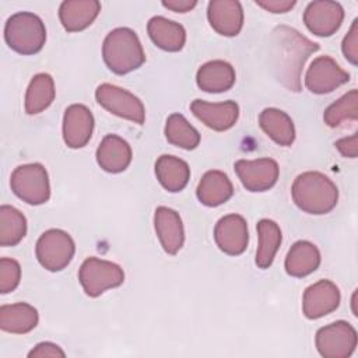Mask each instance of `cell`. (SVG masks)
Returning a JSON list of instances; mask_svg holds the SVG:
<instances>
[{"mask_svg": "<svg viewBox=\"0 0 358 358\" xmlns=\"http://www.w3.org/2000/svg\"><path fill=\"white\" fill-rule=\"evenodd\" d=\"M319 50V45L296 29L278 25L271 32L270 60L275 78L289 91H301V77L308 57Z\"/></svg>", "mask_w": 358, "mask_h": 358, "instance_id": "6da1fadb", "label": "cell"}, {"mask_svg": "<svg viewBox=\"0 0 358 358\" xmlns=\"http://www.w3.org/2000/svg\"><path fill=\"white\" fill-rule=\"evenodd\" d=\"M294 203L308 214L330 213L338 200L337 186L323 173L308 171L298 175L291 187Z\"/></svg>", "mask_w": 358, "mask_h": 358, "instance_id": "7a4b0ae2", "label": "cell"}, {"mask_svg": "<svg viewBox=\"0 0 358 358\" xmlns=\"http://www.w3.org/2000/svg\"><path fill=\"white\" fill-rule=\"evenodd\" d=\"M102 57L108 69L119 76L138 69L145 62V53L137 34L126 27L115 28L106 35Z\"/></svg>", "mask_w": 358, "mask_h": 358, "instance_id": "3957f363", "label": "cell"}, {"mask_svg": "<svg viewBox=\"0 0 358 358\" xmlns=\"http://www.w3.org/2000/svg\"><path fill=\"white\" fill-rule=\"evenodd\" d=\"M4 39L14 52L20 55H35L45 45L46 28L36 14L20 11L7 20Z\"/></svg>", "mask_w": 358, "mask_h": 358, "instance_id": "277c9868", "label": "cell"}, {"mask_svg": "<svg viewBox=\"0 0 358 358\" xmlns=\"http://www.w3.org/2000/svg\"><path fill=\"white\" fill-rule=\"evenodd\" d=\"M10 186L17 197L32 206L43 204L50 197L48 172L38 162L17 166L11 173Z\"/></svg>", "mask_w": 358, "mask_h": 358, "instance_id": "5b68a950", "label": "cell"}, {"mask_svg": "<svg viewBox=\"0 0 358 358\" xmlns=\"http://www.w3.org/2000/svg\"><path fill=\"white\" fill-rule=\"evenodd\" d=\"M78 280L84 292L88 296L96 298L106 289L122 285L124 273L116 263L98 257H88L80 267Z\"/></svg>", "mask_w": 358, "mask_h": 358, "instance_id": "8992f818", "label": "cell"}, {"mask_svg": "<svg viewBox=\"0 0 358 358\" xmlns=\"http://www.w3.org/2000/svg\"><path fill=\"white\" fill-rule=\"evenodd\" d=\"M76 252L73 238L63 229L52 228L45 231L35 248L36 259L49 271H60L69 266Z\"/></svg>", "mask_w": 358, "mask_h": 358, "instance_id": "52a82bcc", "label": "cell"}, {"mask_svg": "<svg viewBox=\"0 0 358 358\" xmlns=\"http://www.w3.org/2000/svg\"><path fill=\"white\" fill-rule=\"evenodd\" d=\"M96 102L108 112L143 124L145 120V109L143 102L131 92L113 84H101L95 90Z\"/></svg>", "mask_w": 358, "mask_h": 358, "instance_id": "ba28073f", "label": "cell"}, {"mask_svg": "<svg viewBox=\"0 0 358 358\" xmlns=\"http://www.w3.org/2000/svg\"><path fill=\"white\" fill-rule=\"evenodd\" d=\"M315 343L324 358H348L357 347V331L348 322L337 320L320 327Z\"/></svg>", "mask_w": 358, "mask_h": 358, "instance_id": "9c48e42d", "label": "cell"}, {"mask_svg": "<svg viewBox=\"0 0 358 358\" xmlns=\"http://www.w3.org/2000/svg\"><path fill=\"white\" fill-rule=\"evenodd\" d=\"M350 81V74L343 70L330 56L316 57L306 74L305 85L313 94H329Z\"/></svg>", "mask_w": 358, "mask_h": 358, "instance_id": "30bf717a", "label": "cell"}, {"mask_svg": "<svg viewBox=\"0 0 358 358\" xmlns=\"http://www.w3.org/2000/svg\"><path fill=\"white\" fill-rule=\"evenodd\" d=\"M235 172L246 190L264 192L275 185L280 168L271 158L239 159L235 162Z\"/></svg>", "mask_w": 358, "mask_h": 358, "instance_id": "8fae6325", "label": "cell"}, {"mask_svg": "<svg viewBox=\"0 0 358 358\" xmlns=\"http://www.w3.org/2000/svg\"><path fill=\"white\" fill-rule=\"evenodd\" d=\"M344 8L337 1L317 0L308 4L303 13L306 28L317 36H330L341 27Z\"/></svg>", "mask_w": 358, "mask_h": 358, "instance_id": "7c38bea8", "label": "cell"}, {"mask_svg": "<svg viewBox=\"0 0 358 358\" xmlns=\"http://www.w3.org/2000/svg\"><path fill=\"white\" fill-rule=\"evenodd\" d=\"M214 239L220 250L229 256L242 255L249 242L246 220L239 214H228L218 220L214 228Z\"/></svg>", "mask_w": 358, "mask_h": 358, "instance_id": "4fadbf2b", "label": "cell"}, {"mask_svg": "<svg viewBox=\"0 0 358 358\" xmlns=\"http://www.w3.org/2000/svg\"><path fill=\"white\" fill-rule=\"evenodd\" d=\"M340 305V291L330 280L309 285L302 298V310L308 319H319L336 310Z\"/></svg>", "mask_w": 358, "mask_h": 358, "instance_id": "5bb4252c", "label": "cell"}, {"mask_svg": "<svg viewBox=\"0 0 358 358\" xmlns=\"http://www.w3.org/2000/svg\"><path fill=\"white\" fill-rule=\"evenodd\" d=\"M94 130V116L91 110L81 103H73L64 110L63 140L70 148L87 145Z\"/></svg>", "mask_w": 358, "mask_h": 358, "instance_id": "9a60e30c", "label": "cell"}, {"mask_svg": "<svg viewBox=\"0 0 358 358\" xmlns=\"http://www.w3.org/2000/svg\"><path fill=\"white\" fill-rule=\"evenodd\" d=\"M193 115L201 120L207 127L215 131H224L231 129L239 116V106L234 101L225 102H206L201 99H194L190 103Z\"/></svg>", "mask_w": 358, "mask_h": 358, "instance_id": "2e32d148", "label": "cell"}, {"mask_svg": "<svg viewBox=\"0 0 358 358\" xmlns=\"http://www.w3.org/2000/svg\"><path fill=\"white\" fill-rule=\"evenodd\" d=\"M207 18L220 35L235 36L243 27V8L236 0H213L207 7Z\"/></svg>", "mask_w": 358, "mask_h": 358, "instance_id": "e0dca14e", "label": "cell"}, {"mask_svg": "<svg viewBox=\"0 0 358 358\" xmlns=\"http://www.w3.org/2000/svg\"><path fill=\"white\" fill-rule=\"evenodd\" d=\"M154 227L161 246L168 255H176L185 242V229L180 215L165 206H159L154 214Z\"/></svg>", "mask_w": 358, "mask_h": 358, "instance_id": "ac0fdd59", "label": "cell"}, {"mask_svg": "<svg viewBox=\"0 0 358 358\" xmlns=\"http://www.w3.org/2000/svg\"><path fill=\"white\" fill-rule=\"evenodd\" d=\"M96 162L109 173L123 172L131 162V147L122 137L108 134L96 148Z\"/></svg>", "mask_w": 358, "mask_h": 358, "instance_id": "d6986e66", "label": "cell"}, {"mask_svg": "<svg viewBox=\"0 0 358 358\" xmlns=\"http://www.w3.org/2000/svg\"><path fill=\"white\" fill-rule=\"evenodd\" d=\"M101 11L96 0H67L59 7V18L67 32H78L88 28Z\"/></svg>", "mask_w": 358, "mask_h": 358, "instance_id": "ffe728a7", "label": "cell"}, {"mask_svg": "<svg viewBox=\"0 0 358 358\" xmlns=\"http://www.w3.org/2000/svg\"><path fill=\"white\" fill-rule=\"evenodd\" d=\"M196 83L206 92H225L235 84V70L224 60H211L197 70Z\"/></svg>", "mask_w": 358, "mask_h": 358, "instance_id": "44dd1931", "label": "cell"}, {"mask_svg": "<svg viewBox=\"0 0 358 358\" xmlns=\"http://www.w3.org/2000/svg\"><path fill=\"white\" fill-rule=\"evenodd\" d=\"M147 31L151 41L166 52H179L186 42L185 28L179 22L161 15L150 18Z\"/></svg>", "mask_w": 358, "mask_h": 358, "instance_id": "7402d4cb", "label": "cell"}, {"mask_svg": "<svg viewBox=\"0 0 358 358\" xmlns=\"http://www.w3.org/2000/svg\"><path fill=\"white\" fill-rule=\"evenodd\" d=\"M196 193L201 204L207 207H217L232 197L234 186L227 173L214 169L203 175Z\"/></svg>", "mask_w": 358, "mask_h": 358, "instance_id": "603a6c76", "label": "cell"}, {"mask_svg": "<svg viewBox=\"0 0 358 358\" xmlns=\"http://www.w3.org/2000/svg\"><path fill=\"white\" fill-rule=\"evenodd\" d=\"M38 310L25 302L3 305L0 308V329L7 333L25 334L38 324Z\"/></svg>", "mask_w": 358, "mask_h": 358, "instance_id": "cb8c5ba5", "label": "cell"}, {"mask_svg": "<svg viewBox=\"0 0 358 358\" xmlns=\"http://www.w3.org/2000/svg\"><path fill=\"white\" fill-rule=\"evenodd\" d=\"M155 175L164 189L168 192H180L190 179V168L186 161L164 154L155 162Z\"/></svg>", "mask_w": 358, "mask_h": 358, "instance_id": "d4e9b609", "label": "cell"}, {"mask_svg": "<svg viewBox=\"0 0 358 358\" xmlns=\"http://www.w3.org/2000/svg\"><path fill=\"white\" fill-rule=\"evenodd\" d=\"M262 130L278 145L288 147L295 140V127L292 119L277 108H266L259 115Z\"/></svg>", "mask_w": 358, "mask_h": 358, "instance_id": "484cf974", "label": "cell"}, {"mask_svg": "<svg viewBox=\"0 0 358 358\" xmlns=\"http://www.w3.org/2000/svg\"><path fill=\"white\" fill-rule=\"evenodd\" d=\"M320 264V252L308 241L295 242L285 257V271L291 277H306Z\"/></svg>", "mask_w": 358, "mask_h": 358, "instance_id": "4316f807", "label": "cell"}, {"mask_svg": "<svg viewBox=\"0 0 358 358\" xmlns=\"http://www.w3.org/2000/svg\"><path fill=\"white\" fill-rule=\"evenodd\" d=\"M257 236L259 246L256 250V264L260 268H268L281 245V229L273 220L263 218L257 222Z\"/></svg>", "mask_w": 358, "mask_h": 358, "instance_id": "83f0119b", "label": "cell"}, {"mask_svg": "<svg viewBox=\"0 0 358 358\" xmlns=\"http://www.w3.org/2000/svg\"><path fill=\"white\" fill-rule=\"evenodd\" d=\"M55 81L46 73L32 77L25 94V112L36 115L45 110L55 99Z\"/></svg>", "mask_w": 358, "mask_h": 358, "instance_id": "f1b7e54d", "label": "cell"}, {"mask_svg": "<svg viewBox=\"0 0 358 358\" xmlns=\"http://www.w3.org/2000/svg\"><path fill=\"white\" fill-rule=\"evenodd\" d=\"M27 234V220L24 214L13 206L0 207V245L15 246Z\"/></svg>", "mask_w": 358, "mask_h": 358, "instance_id": "f546056e", "label": "cell"}, {"mask_svg": "<svg viewBox=\"0 0 358 358\" xmlns=\"http://www.w3.org/2000/svg\"><path fill=\"white\" fill-rule=\"evenodd\" d=\"M168 143L183 150H194L200 143L199 131L180 113H172L165 123Z\"/></svg>", "mask_w": 358, "mask_h": 358, "instance_id": "4dcf8cb0", "label": "cell"}, {"mask_svg": "<svg viewBox=\"0 0 358 358\" xmlns=\"http://www.w3.org/2000/svg\"><path fill=\"white\" fill-rule=\"evenodd\" d=\"M358 117V91L351 90L340 99L333 102L323 115L324 123L329 127H337L347 120H357Z\"/></svg>", "mask_w": 358, "mask_h": 358, "instance_id": "1f68e13d", "label": "cell"}, {"mask_svg": "<svg viewBox=\"0 0 358 358\" xmlns=\"http://www.w3.org/2000/svg\"><path fill=\"white\" fill-rule=\"evenodd\" d=\"M21 280L20 263L14 259H0V292L8 294L14 291Z\"/></svg>", "mask_w": 358, "mask_h": 358, "instance_id": "d6a6232c", "label": "cell"}, {"mask_svg": "<svg viewBox=\"0 0 358 358\" xmlns=\"http://www.w3.org/2000/svg\"><path fill=\"white\" fill-rule=\"evenodd\" d=\"M341 50L344 57L351 64L355 66L358 63V20L357 18L352 21L348 34L343 39Z\"/></svg>", "mask_w": 358, "mask_h": 358, "instance_id": "836d02e7", "label": "cell"}, {"mask_svg": "<svg viewBox=\"0 0 358 358\" xmlns=\"http://www.w3.org/2000/svg\"><path fill=\"white\" fill-rule=\"evenodd\" d=\"M29 358H45V357H50V358H63L66 357L64 351L55 343L50 341H43L36 344L28 354Z\"/></svg>", "mask_w": 358, "mask_h": 358, "instance_id": "e575fe53", "label": "cell"}, {"mask_svg": "<svg viewBox=\"0 0 358 358\" xmlns=\"http://www.w3.org/2000/svg\"><path fill=\"white\" fill-rule=\"evenodd\" d=\"M336 148L341 152L343 157L357 158L358 154V134L354 133L348 137H343L334 143Z\"/></svg>", "mask_w": 358, "mask_h": 358, "instance_id": "d590c367", "label": "cell"}, {"mask_svg": "<svg viewBox=\"0 0 358 358\" xmlns=\"http://www.w3.org/2000/svg\"><path fill=\"white\" fill-rule=\"evenodd\" d=\"M256 4L270 13L278 14V13L289 11L295 6V1L294 0H256Z\"/></svg>", "mask_w": 358, "mask_h": 358, "instance_id": "8d00e7d4", "label": "cell"}, {"mask_svg": "<svg viewBox=\"0 0 358 358\" xmlns=\"http://www.w3.org/2000/svg\"><path fill=\"white\" fill-rule=\"evenodd\" d=\"M196 4H197L196 0H164L162 1L164 7L176 13H187L192 8H194Z\"/></svg>", "mask_w": 358, "mask_h": 358, "instance_id": "74e56055", "label": "cell"}, {"mask_svg": "<svg viewBox=\"0 0 358 358\" xmlns=\"http://www.w3.org/2000/svg\"><path fill=\"white\" fill-rule=\"evenodd\" d=\"M351 303H352V315H354V316H358V313H357V309H355V303H357V291L352 294V298H351Z\"/></svg>", "mask_w": 358, "mask_h": 358, "instance_id": "f35d334b", "label": "cell"}]
</instances>
